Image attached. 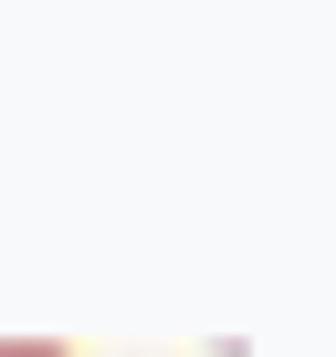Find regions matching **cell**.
Instances as JSON below:
<instances>
[{
	"instance_id": "1",
	"label": "cell",
	"mask_w": 336,
	"mask_h": 357,
	"mask_svg": "<svg viewBox=\"0 0 336 357\" xmlns=\"http://www.w3.org/2000/svg\"><path fill=\"white\" fill-rule=\"evenodd\" d=\"M0 357H63L53 336H0Z\"/></svg>"
}]
</instances>
